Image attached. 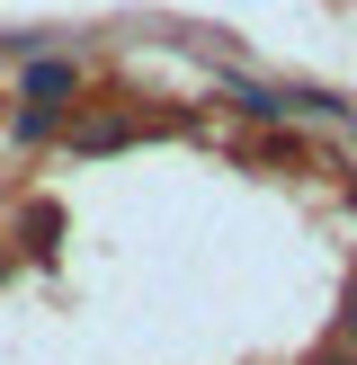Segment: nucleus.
Wrapping results in <instances>:
<instances>
[{
  "label": "nucleus",
  "instance_id": "nucleus-2",
  "mask_svg": "<svg viewBox=\"0 0 357 365\" xmlns=\"http://www.w3.org/2000/svg\"><path fill=\"white\" fill-rule=\"evenodd\" d=\"M321 365H348V356H321Z\"/></svg>",
  "mask_w": 357,
  "mask_h": 365
},
{
  "label": "nucleus",
  "instance_id": "nucleus-1",
  "mask_svg": "<svg viewBox=\"0 0 357 365\" xmlns=\"http://www.w3.org/2000/svg\"><path fill=\"white\" fill-rule=\"evenodd\" d=\"M27 98H36V107H63V98H71V63H36V71H27Z\"/></svg>",
  "mask_w": 357,
  "mask_h": 365
},
{
  "label": "nucleus",
  "instance_id": "nucleus-3",
  "mask_svg": "<svg viewBox=\"0 0 357 365\" xmlns=\"http://www.w3.org/2000/svg\"><path fill=\"white\" fill-rule=\"evenodd\" d=\"M348 321H357V312H348Z\"/></svg>",
  "mask_w": 357,
  "mask_h": 365
}]
</instances>
